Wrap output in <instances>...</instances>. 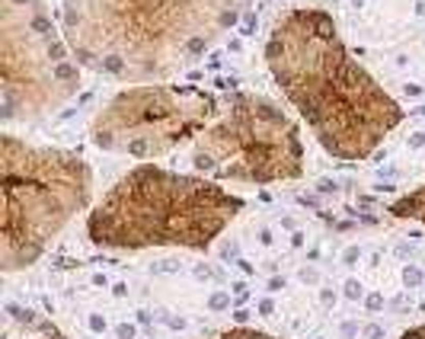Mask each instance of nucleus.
Returning a JSON list of instances; mask_svg holds the SVG:
<instances>
[{
    "label": "nucleus",
    "instance_id": "nucleus-1",
    "mask_svg": "<svg viewBox=\"0 0 425 339\" xmlns=\"http://www.w3.org/2000/svg\"><path fill=\"white\" fill-rule=\"evenodd\" d=\"M278 90L326 154L364 160L403 122V106L364 70L326 10H288L265 42Z\"/></svg>",
    "mask_w": 425,
    "mask_h": 339
},
{
    "label": "nucleus",
    "instance_id": "nucleus-2",
    "mask_svg": "<svg viewBox=\"0 0 425 339\" xmlns=\"http://www.w3.org/2000/svg\"><path fill=\"white\" fill-rule=\"evenodd\" d=\"M77 64L125 83H163L240 19L243 0H55Z\"/></svg>",
    "mask_w": 425,
    "mask_h": 339
},
{
    "label": "nucleus",
    "instance_id": "nucleus-3",
    "mask_svg": "<svg viewBox=\"0 0 425 339\" xmlns=\"http://www.w3.org/2000/svg\"><path fill=\"white\" fill-rule=\"evenodd\" d=\"M240 211L243 199L214 179L144 163L128 170L99 199L87 217V234L109 250H205Z\"/></svg>",
    "mask_w": 425,
    "mask_h": 339
},
{
    "label": "nucleus",
    "instance_id": "nucleus-4",
    "mask_svg": "<svg viewBox=\"0 0 425 339\" xmlns=\"http://www.w3.org/2000/svg\"><path fill=\"white\" fill-rule=\"evenodd\" d=\"M0 269L19 272L48 250L67 221L93 199V173L80 154L64 148H35L0 135Z\"/></svg>",
    "mask_w": 425,
    "mask_h": 339
},
{
    "label": "nucleus",
    "instance_id": "nucleus-5",
    "mask_svg": "<svg viewBox=\"0 0 425 339\" xmlns=\"http://www.w3.org/2000/svg\"><path fill=\"white\" fill-rule=\"evenodd\" d=\"M80 90V64L45 0H0V115L39 122Z\"/></svg>",
    "mask_w": 425,
    "mask_h": 339
},
{
    "label": "nucleus",
    "instance_id": "nucleus-6",
    "mask_svg": "<svg viewBox=\"0 0 425 339\" xmlns=\"http://www.w3.org/2000/svg\"><path fill=\"white\" fill-rule=\"evenodd\" d=\"M192 163L208 179L285 183L304 173L301 125L262 93H230L211 125L195 138Z\"/></svg>",
    "mask_w": 425,
    "mask_h": 339
},
{
    "label": "nucleus",
    "instance_id": "nucleus-7",
    "mask_svg": "<svg viewBox=\"0 0 425 339\" xmlns=\"http://www.w3.org/2000/svg\"><path fill=\"white\" fill-rule=\"evenodd\" d=\"M217 106L202 87L131 83L96 112L90 135L99 151L157 160L195 141L217 115Z\"/></svg>",
    "mask_w": 425,
    "mask_h": 339
},
{
    "label": "nucleus",
    "instance_id": "nucleus-8",
    "mask_svg": "<svg viewBox=\"0 0 425 339\" xmlns=\"http://www.w3.org/2000/svg\"><path fill=\"white\" fill-rule=\"evenodd\" d=\"M390 214H393V217H406V221L425 224V186H419L416 192H409V196H399V199L390 205Z\"/></svg>",
    "mask_w": 425,
    "mask_h": 339
},
{
    "label": "nucleus",
    "instance_id": "nucleus-9",
    "mask_svg": "<svg viewBox=\"0 0 425 339\" xmlns=\"http://www.w3.org/2000/svg\"><path fill=\"white\" fill-rule=\"evenodd\" d=\"M217 339H275V336H269V333H259V330H246V326H240V330H227V333H221Z\"/></svg>",
    "mask_w": 425,
    "mask_h": 339
},
{
    "label": "nucleus",
    "instance_id": "nucleus-10",
    "mask_svg": "<svg viewBox=\"0 0 425 339\" xmlns=\"http://www.w3.org/2000/svg\"><path fill=\"white\" fill-rule=\"evenodd\" d=\"M399 339H425V323H422V326H409V330L399 336Z\"/></svg>",
    "mask_w": 425,
    "mask_h": 339
}]
</instances>
